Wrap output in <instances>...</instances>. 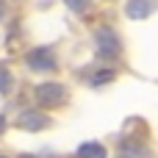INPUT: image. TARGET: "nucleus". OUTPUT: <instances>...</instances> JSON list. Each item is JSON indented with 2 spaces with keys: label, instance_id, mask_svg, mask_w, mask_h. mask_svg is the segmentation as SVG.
<instances>
[{
  "label": "nucleus",
  "instance_id": "nucleus-1",
  "mask_svg": "<svg viewBox=\"0 0 158 158\" xmlns=\"http://www.w3.org/2000/svg\"><path fill=\"white\" fill-rule=\"evenodd\" d=\"M67 94H69L67 86L58 83V81H44V83H39L33 89V97H36L39 106H61L67 100Z\"/></svg>",
  "mask_w": 158,
  "mask_h": 158
},
{
  "label": "nucleus",
  "instance_id": "nucleus-2",
  "mask_svg": "<svg viewBox=\"0 0 158 158\" xmlns=\"http://www.w3.org/2000/svg\"><path fill=\"white\" fill-rule=\"evenodd\" d=\"M94 44H97V53L103 58H111V56L117 58L122 53V39H119V33L114 28H100L94 33Z\"/></svg>",
  "mask_w": 158,
  "mask_h": 158
},
{
  "label": "nucleus",
  "instance_id": "nucleus-3",
  "mask_svg": "<svg viewBox=\"0 0 158 158\" xmlns=\"http://www.w3.org/2000/svg\"><path fill=\"white\" fill-rule=\"evenodd\" d=\"M28 67L33 72H44L47 75V72H56L58 61H56V53L50 47H36V50L28 53Z\"/></svg>",
  "mask_w": 158,
  "mask_h": 158
},
{
  "label": "nucleus",
  "instance_id": "nucleus-4",
  "mask_svg": "<svg viewBox=\"0 0 158 158\" xmlns=\"http://www.w3.org/2000/svg\"><path fill=\"white\" fill-rule=\"evenodd\" d=\"M50 125V119L42 114V111H22L19 114V128H25V131H42V128H47Z\"/></svg>",
  "mask_w": 158,
  "mask_h": 158
},
{
  "label": "nucleus",
  "instance_id": "nucleus-5",
  "mask_svg": "<svg viewBox=\"0 0 158 158\" xmlns=\"http://www.w3.org/2000/svg\"><path fill=\"white\" fill-rule=\"evenodd\" d=\"M75 158H108V150L100 142H83L75 150Z\"/></svg>",
  "mask_w": 158,
  "mask_h": 158
},
{
  "label": "nucleus",
  "instance_id": "nucleus-6",
  "mask_svg": "<svg viewBox=\"0 0 158 158\" xmlns=\"http://www.w3.org/2000/svg\"><path fill=\"white\" fill-rule=\"evenodd\" d=\"M153 8H156V0H131L128 3V17L142 19V17L153 14Z\"/></svg>",
  "mask_w": 158,
  "mask_h": 158
},
{
  "label": "nucleus",
  "instance_id": "nucleus-7",
  "mask_svg": "<svg viewBox=\"0 0 158 158\" xmlns=\"http://www.w3.org/2000/svg\"><path fill=\"white\" fill-rule=\"evenodd\" d=\"M11 86H14V75L8 72V67H3V64H0V94H8V92H11Z\"/></svg>",
  "mask_w": 158,
  "mask_h": 158
},
{
  "label": "nucleus",
  "instance_id": "nucleus-8",
  "mask_svg": "<svg viewBox=\"0 0 158 158\" xmlns=\"http://www.w3.org/2000/svg\"><path fill=\"white\" fill-rule=\"evenodd\" d=\"M67 3V8H72L75 14H83V11H89V6H92V0H64Z\"/></svg>",
  "mask_w": 158,
  "mask_h": 158
},
{
  "label": "nucleus",
  "instance_id": "nucleus-9",
  "mask_svg": "<svg viewBox=\"0 0 158 158\" xmlns=\"http://www.w3.org/2000/svg\"><path fill=\"white\" fill-rule=\"evenodd\" d=\"M6 131V117H0V133Z\"/></svg>",
  "mask_w": 158,
  "mask_h": 158
}]
</instances>
